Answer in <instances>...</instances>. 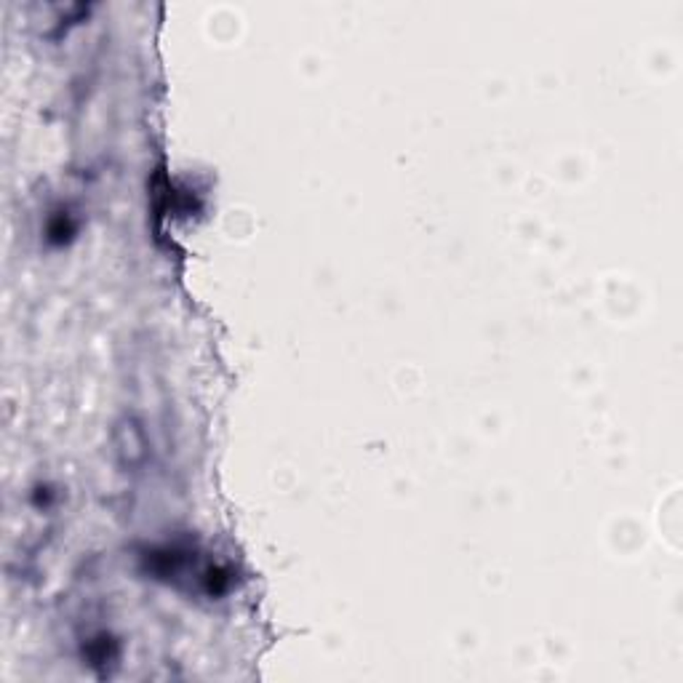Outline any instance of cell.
Listing matches in <instances>:
<instances>
[{"instance_id": "obj_1", "label": "cell", "mask_w": 683, "mask_h": 683, "mask_svg": "<svg viewBox=\"0 0 683 683\" xmlns=\"http://www.w3.org/2000/svg\"><path fill=\"white\" fill-rule=\"evenodd\" d=\"M118 436H123V441H118V454L123 457V462L129 468H137L147 457V444H144V433L134 419H126L118 430Z\"/></svg>"}]
</instances>
